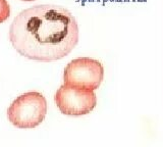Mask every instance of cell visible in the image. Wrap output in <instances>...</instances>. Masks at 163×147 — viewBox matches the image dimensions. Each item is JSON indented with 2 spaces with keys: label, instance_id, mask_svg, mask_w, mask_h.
<instances>
[{
  "label": "cell",
  "instance_id": "cell-1",
  "mask_svg": "<svg viewBox=\"0 0 163 147\" xmlns=\"http://www.w3.org/2000/svg\"><path fill=\"white\" fill-rule=\"evenodd\" d=\"M9 40L23 57L54 61L65 57L78 44V23L64 7L36 5L15 16L9 28Z\"/></svg>",
  "mask_w": 163,
  "mask_h": 147
},
{
  "label": "cell",
  "instance_id": "cell-3",
  "mask_svg": "<svg viewBox=\"0 0 163 147\" xmlns=\"http://www.w3.org/2000/svg\"><path fill=\"white\" fill-rule=\"evenodd\" d=\"M104 67L100 61L90 57L71 60L64 69V84L71 87L96 90L103 81Z\"/></svg>",
  "mask_w": 163,
  "mask_h": 147
},
{
  "label": "cell",
  "instance_id": "cell-2",
  "mask_svg": "<svg viewBox=\"0 0 163 147\" xmlns=\"http://www.w3.org/2000/svg\"><path fill=\"white\" fill-rule=\"evenodd\" d=\"M47 113L46 98L39 92H27L19 96L7 109V117L13 126L33 129L44 121Z\"/></svg>",
  "mask_w": 163,
  "mask_h": 147
},
{
  "label": "cell",
  "instance_id": "cell-6",
  "mask_svg": "<svg viewBox=\"0 0 163 147\" xmlns=\"http://www.w3.org/2000/svg\"><path fill=\"white\" fill-rule=\"evenodd\" d=\"M23 1H34V0H23Z\"/></svg>",
  "mask_w": 163,
  "mask_h": 147
},
{
  "label": "cell",
  "instance_id": "cell-4",
  "mask_svg": "<svg viewBox=\"0 0 163 147\" xmlns=\"http://www.w3.org/2000/svg\"><path fill=\"white\" fill-rule=\"evenodd\" d=\"M54 101L63 115L72 117L88 115L97 104L96 94L93 90L71 87L65 84L56 91Z\"/></svg>",
  "mask_w": 163,
  "mask_h": 147
},
{
  "label": "cell",
  "instance_id": "cell-5",
  "mask_svg": "<svg viewBox=\"0 0 163 147\" xmlns=\"http://www.w3.org/2000/svg\"><path fill=\"white\" fill-rule=\"evenodd\" d=\"M10 16V6L6 0H0V24L4 23Z\"/></svg>",
  "mask_w": 163,
  "mask_h": 147
}]
</instances>
